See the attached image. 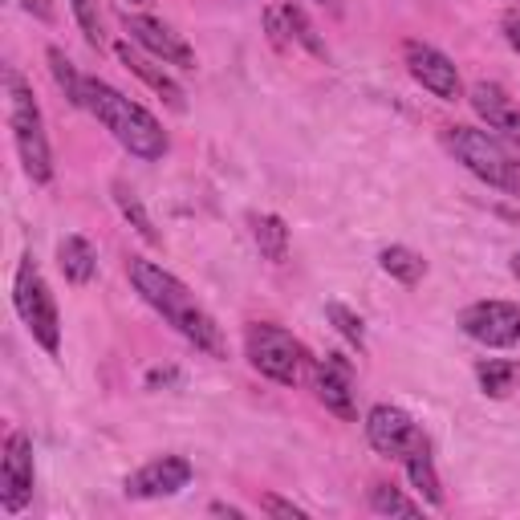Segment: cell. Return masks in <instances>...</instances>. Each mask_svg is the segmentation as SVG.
Returning <instances> with one entry per match:
<instances>
[{
  "mask_svg": "<svg viewBox=\"0 0 520 520\" xmlns=\"http://www.w3.org/2000/svg\"><path fill=\"white\" fill-rule=\"evenodd\" d=\"M130 285H135L139 297H143L151 309H159L187 342H195V350H204V354H212V358H224V334H220V325L212 321V313H208L200 301L187 293V285H183L179 277H171L167 269L151 265V260L130 256Z\"/></svg>",
  "mask_w": 520,
  "mask_h": 520,
  "instance_id": "cell-1",
  "label": "cell"
},
{
  "mask_svg": "<svg viewBox=\"0 0 520 520\" xmlns=\"http://www.w3.org/2000/svg\"><path fill=\"white\" fill-rule=\"evenodd\" d=\"M86 110L110 130V135L135 155V159H163L167 155V135H163V126L151 110H143L139 102H130L122 98L114 86L98 82V78H86Z\"/></svg>",
  "mask_w": 520,
  "mask_h": 520,
  "instance_id": "cell-2",
  "label": "cell"
},
{
  "mask_svg": "<svg viewBox=\"0 0 520 520\" xmlns=\"http://www.w3.org/2000/svg\"><path fill=\"white\" fill-rule=\"evenodd\" d=\"M9 82V126H13V139L25 163V175L33 183H49L53 179V155H49V139H45V126H41V110L33 102L29 82L17 70H5Z\"/></svg>",
  "mask_w": 520,
  "mask_h": 520,
  "instance_id": "cell-3",
  "label": "cell"
},
{
  "mask_svg": "<svg viewBox=\"0 0 520 520\" xmlns=\"http://www.w3.org/2000/svg\"><path fill=\"white\" fill-rule=\"evenodd\" d=\"M447 147L455 151L476 179H484L488 187H500L508 195H520V163L488 135V130H476V126H451L447 130Z\"/></svg>",
  "mask_w": 520,
  "mask_h": 520,
  "instance_id": "cell-4",
  "label": "cell"
},
{
  "mask_svg": "<svg viewBox=\"0 0 520 520\" xmlns=\"http://www.w3.org/2000/svg\"><path fill=\"white\" fill-rule=\"evenodd\" d=\"M13 305L21 313V321L29 325V334L37 346H45L49 354L61 350V321H57V305H53V293L49 285L41 281L33 256H25L17 265V281H13Z\"/></svg>",
  "mask_w": 520,
  "mask_h": 520,
  "instance_id": "cell-5",
  "label": "cell"
},
{
  "mask_svg": "<svg viewBox=\"0 0 520 520\" xmlns=\"http://www.w3.org/2000/svg\"><path fill=\"white\" fill-rule=\"evenodd\" d=\"M244 350H248V362H252L260 374L273 378V382H281V386H293V382L301 378V358H305V350H301V342H297L293 334L281 330V325H269V321L248 325Z\"/></svg>",
  "mask_w": 520,
  "mask_h": 520,
  "instance_id": "cell-6",
  "label": "cell"
},
{
  "mask_svg": "<svg viewBox=\"0 0 520 520\" xmlns=\"http://www.w3.org/2000/svg\"><path fill=\"white\" fill-rule=\"evenodd\" d=\"M366 439L378 455H395V460H407V455L427 447V435L419 431V423L403 407H390V403H378L366 415Z\"/></svg>",
  "mask_w": 520,
  "mask_h": 520,
  "instance_id": "cell-7",
  "label": "cell"
},
{
  "mask_svg": "<svg viewBox=\"0 0 520 520\" xmlns=\"http://www.w3.org/2000/svg\"><path fill=\"white\" fill-rule=\"evenodd\" d=\"M460 330L492 350H508L520 342V305L512 301H476L460 313Z\"/></svg>",
  "mask_w": 520,
  "mask_h": 520,
  "instance_id": "cell-8",
  "label": "cell"
},
{
  "mask_svg": "<svg viewBox=\"0 0 520 520\" xmlns=\"http://www.w3.org/2000/svg\"><path fill=\"white\" fill-rule=\"evenodd\" d=\"M403 57H407L411 78H415L423 90H431V94L443 98V102H455V98H460V70H455V61L443 57L435 45L407 41V45H403Z\"/></svg>",
  "mask_w": 520,
  "mask_h": 520,
  "instance_id": "cell-9",
  "label": "cell"
},
{
  "mask_svg": "<svg viewBox=\"0 0 520 520\" xmlns=\"http://www.w3.org/2000/svg\"><path fill=\"white\" fill-rule=\"evenodd\" d=\"M33 500V443L25 431H13L0 460V504L9 512H21Z\"/></svg>",
  "mask_w": 520,
  "mask_h": 520,
  "instance_id": "cell-10",
  "label": "cell"
},
{
  "mask_svg": "<svg viewBox=\"0 0 520 520\" xmlns=\"http://www.w3.org/2000/svg\"><path fill=\"white\" fill-rule=\"evenodd\" d=\"M313 390H317V399L325 403V411H334L338 419H354L358 415V407H354V366L342 354L317 358Z\"/></svg>",
  "mask_w": 520,
  "mask_h": 520,
  "instance_id": "cell-11",
  "label": "cell"
},
{
  "mask_svg": "<svg viewBox=\"0 0 520 520\" xmlns=\"http://www.w3.org/2000/svg\"><path fill=\"white\" fill-rule=\"evenodd\" d=\"M122 29L130 33V41H139L147 53H155V57H163L167 65H179V70H195V53H191V45L183 41V37H175L163 21H155V17H130V13H122Z\"/></svg>",
  "mask_w": 520,
  "mask_h": 520,
  "instance_id": "cell-12",
  "label": "cell"
},
{
  "mask_svg": "<svg viewBox=\"0 0 520 520\" xmlns=\"http://www.w3.org/2000/svg\"><path fill=\"white\" fill-rule=\"evenodd\" d=\"M191 484V464L183 455H163V460L139 468L126 480V496L130 500H159V496H175Z\"/></svg>",
  "mask_w": 520,
  "mask_h": 520,
  "instance_id": "cell-13",
  "label": "cell"
},
{
  "mask_svg": "<svg viewBox=\"0 0 520 520\" xmlns=\"http://www.w3.org/2000/svg\"><path fill=\"white\" fill-rule=\"evenodd\" d=\"M57 265L65 273V281L70 285H90L94 273H98V252L86 236H65L57 244Z\"/></svg>",
  "mask_w": 520,
  "mask_h": 520,
  "instance_id": "cell-14",
  "label": "cell"
},
{
  "mask_svg": "<svg viewBox=\"0 0 520 520\" xmlns=\"http://www.w3.org/2000/svg\"><path fill=\"white\" fill-rule=\"evenodd\" d=\"M468 98H472V110H476L488 126H496V130H512L516 118H520V110L512 106V98H508L504 86H496V82H476Z\"/></svg>",
  "mask_w": 520,
  "mask_h": 520,
  "instance_id": "cell-15",
  "label": "cell"
},
{
  "mask_svg": "<svg viewBox=\"0 0 520 520\" xmlns=\"http://www.w3.org/2000/svg\"><path fill=\"white\" fill-rule=\"evenodd\" d=\"M118 57H122V65H126V70H130V74H139V78H143V82H147V86H151L159 98H167L175 110H183V90H179V82H175L171 74H163V70H159V65H155L151 57L135 53V49L126 45V41L118 45Z\"/></svg>",
  "mask_w": 520,
  "mask_h": 520,
  "instance_id": "cell-16",
  "label": "cell"
},
{
  "mask_svg": "<svg viewBox=\"0 0 520 520\" xmlns=\"http://www.w3.org/2000/svg\"><path fill=\"white\" fill-rule=\"evenodd\" d=\"M378 265H382L386 277H395L399 285H419V281L427 277V260H423L415 248H407V244L382 248V252H378Z\"/></svg>",
  "mask_w": 520,
  "mask_h": 520,
  "instance_id": "cell-17",
  "label": "cell"
},
{
  "mask_svg": "<svg viewBox=\"0 0 520 520\" xmlns=\"http://www.w3.org/2000/svg\"><path fill=\"white\" fill-rule=\"evenodd\" d=\"M252 236H256L260 256L273 260V265H281L289 256V228L281 216H252Z\"/></svg>",
  "mask_w": 520,
  "mask_h": 520,
  "instance_id": "cell-18",
  "label": "cell"
},
{
  "mask_svg": "<svg viewBox=\"0 0 520 520\" xmlns=\"http://www.w3.org/2000/svg\"><path fill=\"white\" fill-rule=\"evenodd\" d=\"M114 204H118V212L130 220V228H135L147 244H163V236H159V228H155V220L147 216V208H143V200H139V195L135 191H130L122 179L114 183Z\"/></svg>",
  "mask_w": 520,
  "mask_h": 520,
  "instance_id": "cell-19",
  "label": "cell"
},
{
  "mask_svg": "<svg viewBox=\"0 0 520 520\" xmlns=\"http://www.w3.org/2000/svg\"><path fill=\"white\" fill-rule=\"evenodd\" d=\"M407 476H411V484L423 492L427 504H443V488H439V476H435V464H431V447L407 455Z\"/></svg>",
  "mask_w": 520,
  "mask_h": 520,
  "instance_id": "cell-20",
  "label": "cell"
},
{
  "mask_svg": "<svg viewBox=\"0 0 520 520\" xmlns=\"http://www.w3.org/2000/svg\"><path fill=\"white\" fill-rule=\"evenodd\" d=\"M49 70H53V82L65 90V98H70L74 106H86V78L74 70V61L65 57L57 45L49 49Z\"/></svg>",
  "mask_w": 520,
  "mask_h": 520,
  "instance_id": "cell-21",
  "label": "cell"
},
{
  "mask_svg": "<svg viewBox=\"0 0 520 520\" xmlns=\"http://www.w3.org/2000/svg\"><path fill=\"white\" fill-rule=\"evenodd\" d=\"M516 374H520V366H516V362H504V358H488V362L476 366V378H480V386H484V395H492V399H504V395H508L512 382H516Z\"/></svg>",
  "mask_w": 520,
  "mask_h": 520,
  "instance_id": "cell-22",
  "label": "cell"
},
{
  "mask_svg": "<svg viewBox=\"0 0 520 520\" xmlns=\"http://www.w3.org/2000/svg\"><path fill=\"white\" fill-rule=\"evenodd\" d=\"M370 508L382 512V516H419L423 512V504H415L411 496H403L399 488H390V484L370 488Z\"/></svg>",
  "mask_w": 520,
  "mask_h": 520,
  "instance_id": "cell-23",
  "label": "cell"
},
{
  "mask_svg": "<svg viewBox=\"0 0 520 520\" xmlns=\"http://www.w3.org/2000/svg\"><path fill=\"white\" fill-rule=\"evenodd\" d=\"M281 13H285V25H289V33H293V37H297V41H301V45H305L313 57H321V61L330 57V49H325V41L317 37V29L309 25V17H305L297 5H281Z\"/></svg>",
  "mask_w": 520,
  "mask_h": 520,
  "instance_id": "cell-24",
  "label": "cell"
},
{
  "mask_svg": "<svg viewBox=\"0 0 520 520\" xmlns=\"http://www.w3.org/2000/svg\"><path fill=\"white\" fill-rule=\"evenodd\" d=\"M325 317H330V321L338 325V334H342L346 342H354L358 350L366 346V325H362V317H358L350 305H342V301H330V305H325Z\"/></svg>",
  "mask_w": 520,
  "mask_h": 520,
  "instance_id": "cell-25",
  "label": "cell"
},
{
  "mask_svg": "<svg viewBox=\"0 0 520 520\" xmlns=\"http://www.w3.org/2000/svg\"><path fill=\"white\" fill-rule=\"evenodd\" d=\"M260 508H265L269 516H285V520H305V508H297V504H289V500H281V496H260Z\"/></svg>",
  "mask_w": 520,
  "mask_h": 520,
  "instance_id": "cell-26",
  "label": "cell"
},
{
  "mask_svg": "<svg viewBox=\"0 0 520 520\" xmlns=\"http://www.w3.org/2000/svg\"><path fill=\"white\" fill-rule=\"evenodd\" d=\"M265 25H269V41H273L277 49H285V41H289V25H285V13H281V9H269V13H265Z\"/></svg>",
  "mask_w": 520,
  "mask_h": 520,
  "instance_id": "cell-27",
  "label": "cell"
},
{
  "mask_svg": "<svg viewBox=\"0 0 520 520\" xmlns=\"http://www.w3.org/2000/svg\"><path fill=\"white\" fill-rule=\"evenodd\" d=\"M21 5H25L29 13H37L41 21H53V5H49V0H21Z\"/></svg>",
  "mask_w": 520,
  "mask_h": 520,
  "instance_id": "cell-28",
  "label": "cell"
},
{
  "mask_svg": "<svg viewBox=\"0 0 520 520\" xmlns=\"http://www.w3.org/2000/svg\"><path fill=\"white\" fill-rule=\"evenodd\" d=\"M175 378H179L175 370H151V374H147V386L155 390V386H167V382H175Z\"/></svg>",
  "mask_w": 520,
  "mask_h": 520,
  "instance_id": "cell-29",
  "label": "cell"
},
{
  "mask_svg": "<svg viewBox=\"0 0 520 520\" xmlns=\"http://www.w3.org/2000/svg\"><path fill=\"white\" fill-rule=\"evenodd\" d=\"M504 33H508V45L520 53V17H512V21L504 25Z\"/></svg>",
  "mask_w": 520,
  "mask_h": 520,
  "instance_id": "cell-30",
  "label": "cell"
},
{
  "mask_svg": "<svg viewBox=\"0 0 520 520\" xmlns=\"http://www.w3.org/2000/svg\"><path fill=\"white\" fill-rule=\"evenodd\" d=\"M212 512H216V516H232V520H244V508H236V504H212Z\"/></svg>",
  "mask_w": 520,
  "mask_h": 520,
  "instance_id": "cell-31",
  "label": "cell"
},
{
  "mask_svg": "<svg viewBox=\"0 0 520 520\" xmlns=\"http://www.w3.org/2000/svg\"><path fill=\"white\" fill-rule=\"evenodd\" d=\"M508 135H512V143H516V147H520V118H516V126H512V130H508Z\"/></svg>",
  "mask_w": 520,
  "mask_h": 520,
  "instance_id": "cell-32",
  "label": "cell"
},
{
  "mask_svg": "<svg viewBox=\"0 0 520 520\" xmlns=\"http://www.w3.org/2000/svg\"><path fill=\"white\" fill-rule=\"evenodd\" d=\"M512 277H516V281H520V252H516V256H512Z\"/></svg>",
  "mask_w": 520,
  "mask_h": 520,
  "instance_id": "cell-33",
  "label": "cell"
},
{
  "mask_svg": "<svg viewBox=\"0 0 520 520\" xmlns=\"http://www.w3.org/2000/svg\"><path fill=\"white\" fill-rule=\"evenodd\" d=\"M130 5H147V0H130Z\"/></svg>",
  "mask_w": 520,
  "mask_h": 520,
  "instance_id": "cell-34",
  "label": "cell"
},
{
  "mask_svg": "<svg viewBox=\"0 0 520 520\" xmlns=\"http://www.w3.org/2000/svg\"><path fill=\"white\" fill-rule=\"evenodd\" d=\"M317 5H325V0H317Z\"/></svg>",
  "mask_w": 520,
  "mask_h": 520,
  "instance_id": "cell-35",
  "label": "cell"
},
{
  "mask_svg": "<svg viewBox=\"0 0 520 520\" xmlns=\"http://www.w3.org/2000/svg\"><path fill=\"white\" fill-rule=\"evenodd\" d=\"M70 5H74V0H70Z\"/></svg>",
  "mask_w": 520,
  "mask_h": 520,
  "instance_id": "cell-36",
  "label": "cell"
}]
</instances>
